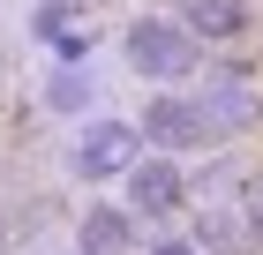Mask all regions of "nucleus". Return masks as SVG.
<instances>
[{"label": "nucleus", "mask_w": 263, "mask_h": 255, "mask_svg": "<svg viewBox=\"0 0 263 255\" xmlns=\"http://www.w3.org/2000/svg\"><path fill=\"white\" fill-rule=\"evenodd\" d=\"M128 68L151 75V83H181L188 68H196V38H188L181 23L143 15V23H128Z\"/></svg>", "instance_id": "f257e3e1"}, {"label": "nucleus", "mask_w": 263, "mask_h": 255, "mask_svg": "<svg viewBox=\"0 0 263 255\" xmlns=\"http://www.w3.org/2000/svg\"><path fill=\"white\" fill-rule=\"evenodd\" d=\"M136 150H143V135L128 120H98V128H83V143H76V173L83 180H113V173L136 165Z\"/></svg>", "instance_id": "f03ea898"}, {"label": "nucleus", "mask_w": 263, "mask_h": 255, "mask_svg": "<svg viewBox=\"0 0 263 255\" xmlns=\"http://www.w3.org/2000/svg\"><path fill=\"white\" fill-rule=\"evenodd\" d=\"M143 143H158L165 158L173 150H196V143H211L203 135V113H196V98H151L143 105V128H136Z\"/></svg>", "instance_id": "7ed1b4c3"}, {"label": "nucleus", "mask_w": 263, "mask_h": 255, "mask_svg": "<svg viewBox=\"0 0 263 255\" xmlns=\"http://www.w3.org/2000/svg\"><path fill=\"white\" fill-rule=\"evenodd\" d=\"M181 165H173V158H151V165H128V203H136L143 218H165V210H181Z\"/></svg>", "instance_id": "20e7f679"}, {"label": "nucleus", "mask_w": 263, "mask_h": 255, "mask_svg": "<svg viewBox=\"0 0 263 255\" xmlns=\"http://www.w3.org/2000/svg\"><path fill=\"white\" fill-rule=\"evenodd\" d=\"M196 113H203V135H233V128H248V120L263 113V98L248 90V83H233V75H226L211 98H196Z\"/></svg>", "instance_id": "39448f33"}, {"label": "nucleus", "mask_w": 263, "mask_h": 255, "mask_svg": "<svg viewBox=\"0 0 263 255\" xmlns=\"http://www.w3.org/2000/svg\"><path fill=\"white\" fill-rule=\"evenodd\" d=\"M76 248L83 255H128V248H136V218L113 210V203H90L83 225H76Z\"/></svg>", "instance_id": "423d86ee"}, {"label": "nucleus", "mask_w": 263, "mask_h": 255, "mask_svg": "<svg viewBox=\"0 0 263 255\" xmlns=\"http://www.w3.org/2000/svg\"><path fill=\"white\" fill-rule=\"evenodd\" d=\"M173 8H181V30H188V38H233V30L248 23L241 0H173Z\"/></svg>", "instance_id": "0eeeda50"}, {"label": "nucleus", "mask_w": 263, "mask_h": 255, "mask_svg": "<svg viewBox=\"0 0 263 255\" xmlns=\"http://www.w3.org/2000/svg\"><path fill=\"white\" fill-rule=\"evenodd\" d=\"M203 248H211V255H248V225L226 218V210H211V218H203Z\"/></svg>", "instance_id": "6e6552de"}, {"label": "nucleus", "mask_w": 263, "mask_h": 255, "mask_svg": "<svg viewBox=\"0 0 263 255\" xmlns=\"http://www.w3.org/2000/svg\"><path fill=\"white\" fill-rule=\"evenodd\" d=\"M45 98H53V113H83V105H90V75H76V68H53Z\"/></svg>", "instance_id": "1a4fd4ad"}, {"label": "nucleus", "mask_w": 263, "mask_h": 255, "mask_svg": "<svg viewBox=\"0 0 263 255\" xmlns=\"http://www.w3.org/2000/svg\"><path fill=\"white\" fill-rule=\"evenodd\" d=\"M241 225H248V233H256V240H263V173H256V180H248V218H241Z\"/></svg>", "instance_id": "9d476101"}, {"label": "nucleus", "mask_w": 263, "mask_h": 255, "mask_svg": "<svg viewBox=\"0 0 263 255\" xmlns=\"http://www.w3.org/2000/svg\"><path fill=\"white\" fill-rule=\"evenodd\" d=\"M151 255H203V248H196V240H158Z\"/></svg>", "instance_id": "9b49d317"}]
</instances>
